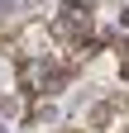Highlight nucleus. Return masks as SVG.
<instances>
[{
	"label": "nucleus",
	"instance_id": "1",
	"mask_svg": "<svg viewBox=\"0 0 129 133\" xmlns=\"http://www.w3.org/2000/svg\"><path fill=\"white\" fill-rule=\"evenodd\" d=\"M48 29H53V38L62 48H86V43H96V19H91V10H81V5H62Z\"/></svg>",
	"mask_w": 129,
	"mask_h": 133
},
{
	"label": "nucleus",
	"instance_id": "2",
	"mask_svg": "<svg viewBox=\"0 0 129 133\" xmlns=\"http://www.w3.org/2000/svg\"><path fill=\"white\" fill-rule=\"evenodd\" d=\"M29 119H34V124H48V119H53V105H29Z\"/></svg>",
	"mask_w": 129,
	"mask_h": 133
},
{
	"label": "nucleus",
	"instance_id": "3",
	"mask_svg": "<svg viewBox=\"0 0 129 133\" xmlns=\"http://www.w3.org/2000/svg\"><path fill=\"white\" fill-rule=\"evenodd\" d=\"M62 5H81V10H91V0H62Z\"/></svg>",
	"mask_w": 129,
	"mask_h": 133
},
{
	"label": "nucleus",
	"instance_id": "4",
	"mask_svg": "<svg viewBox=\"0 0 129 133\" xmlns=\"http://www.w3.org/2000/svg\"><path fill=\"white\" fill-rule=\"evenodd\" d=\"M57 133H86V128H77V124H67V128H57Z\"/></svg>",
	"mask_w": 129,
	"mask_h": 133
}]
</instances>
